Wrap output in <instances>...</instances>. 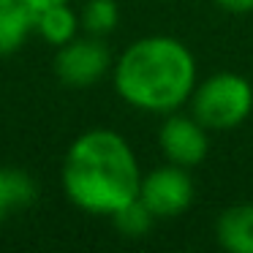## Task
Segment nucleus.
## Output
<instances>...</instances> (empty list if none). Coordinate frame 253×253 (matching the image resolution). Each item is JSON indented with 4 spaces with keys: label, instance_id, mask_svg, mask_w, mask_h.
Masks as SVG:
<instances>
[{
    "label": "nucleus",
    "instance_id": "1",
    "mask_svg": "<svg viewBox=\"0 0 253 253\" xmlns=\"http://www.w3.org/2000/svg\"><path fill=\"white\" fill-rule=\"evenodd\" d=\"M60 180L66 199L77 210L112 218L139 196L142 166L123 133L93 128L79 133L66 150Z\"/></svg>",
    "mask_w": 253,
    "mask_h": 253
},
{
    "label": "nucleus",
    "instance_id": "2",
    "mask_svg": "<svg viewBox=\"0 0 253 253\" xmlns=\"http://www.w3.org/2000/svg\"><path fill=\"white\" fill-rule=\"evenodd\" d=\"M196 82V57L174 36H144L128 44L112 66V84L120 101L147 115L164 117L182 109Z\"/></svg>",
    "mask_w": 253,
    "mask_h": 253
},
{
    "label": "nucleus",
    "instance_id": "3",
    "mask_svg": "<svg viewBox=\"0 0 253 253\" xmlns=\"http://www.w3.org/2000/svg\"><path fill=\"white\" fill-rule=\"evenodd\" d=\"M188 106H191V115L207 131H231L251 117L253 84L242 74L218 71L196 82Z\"/></svg>",
    "mask_w": 253,
    "mask_h": 253
},
{
    "label": "nucleus",
    "instance_id": "4",
    "mask_svg": "<svg viewBox=\"0 0 253 253\" xmlns=\"http://www.w3.org/2000/svg\"><path fill=\"white\" fill-rule=\"evenodd\" d=\"M115 57H112L109 46L98 36H77L74 41L57 46L55 55V74L66 87L84 90L98 84L106 74H112Z\"/></svg>",
    "mask_w": 253,
    "mask_h": 253
},
{
    "label": "nucleus",
    "instance_id": "5",
    "mask_svg": "<svg viewBox=\"0 0 253 253\" xmlns=\"http://www.w3.org/2000/svg\"><path fill=\"white\" fill-rule=\"evenodd\" d=\"M196 188H193L191 169L166 161L164 166H155L147 174H142L139 199L147 204L155 218H180L193 204Z\"/></svg>",
    "mask_w": 253,
    "mask_h": 253
},
{
    "label": "nucleus",
    "instance_id": "6",
    "mask_svg": "<svg viewBox=\"0 0 253 253\" xmlns=\"http://www.w3.org/2000/svg\"><path fill=\"white\" fill-rule=\"evenodd\" d=\"M158 147L169 164L196 169L210 155V131L191 112H169L158 128Z\"/></svg>",
    "mask_w": 253,
    "mask_h": 253
},
{
    "label": "nucleus",
    "instance_id": "7",
    "mask_svg": "<svg viewBox=\"0 0 253 253\" xmlns=\"http://www.w3.org/2000/svg\"><path fill=\"white\" fill-rule=\"evenodd\" d=\"M215 240L229 253H253V202L226 207L215 223Z\"/></svg>",
    "mask_w": 253,
    "mask_h": 253
},
{
    "label": "nucleus",
    "instance_id": "8",
    "mask_svg": "<svg viewBox=\"0 0 253 253\" xmlns=\"http://www.w3.org/2000/svg\"><path fill=\"white\" fill-rule=\"evenodd\" d=\"M36 30V11L22 3H0V57H8L25 46L30 33Z\"/></svg>",
    "mask_w": 253,
    "mask_h": 253
},
{
    "label": "nucleus",
    "instance_id": "9",
    "mask_svg": "<svg viewBox=\"0 0 253 253\" xmlns=\"http://www.w3.org/2000/svg\"><path fill=\"white\" fill-rule=\"evenodd\" d=\"M79 30H82V19L71 8V3H57V6L36 11V33L55 49L74 41Z\"/></svg>",
    "mask_w": 253,
    "mask_h": 253
},
{
    "label": "nucleus",
    "instance_id": "10",
    "mask_svg": "<svg viewBox=\"0 0 253 253\" xmlns=\"http://www.w3.org/2000/svg\"><path fill=\"white\" fill-rule=\"evenodd\" d=\"M36 199H39V185L28 171L0 166V223L8 215L30 207Z\"/></svg>",
    "mask_w": 253,
    "mask_h": 253
},
{
    "label": "nucleus",
    "instance_id": "11",
    "mask_svg": "<svg viewBox=\"0 0 253 253\" xmlns=\"http://www.w3.org/2000/svg\"><path fill=\"white\" fill-rule=\"evenodd\" d=\"M79 19L84 33L104 39L120 25V6L115 0H84V6L79 8Z\"/></svg>",
    "mask_w": 253,
    "mask_h": 253
},
{
    "label": "nucleus",
    "instance_id": "12",
    "mask_svg": "<svg viewBox=\"0 0 253 253\" xmlns=\"http://www.w3.org/2000/svg\"><path fill=\"white\" fill-rule=\"evenodd\" d=\"M109 220L115 223V229L120 231L123 237H128V240H139V237L150 234V229H153V223L158 218H155V215L147 210V204L136 196L133 202H128L123 210H117Z\"/></svg>",
    "mask_w": 253,
    "mask_h": 253
},
{
    "label": "nucleus",
    "instance_id": "13",
    "mask_svg": "<svg viewBox=\"0 0 253 253\" xmlns=\"http://www.w3.org/2000/svg\"><path fill=\"white\" fill-rule=\"evenodd\" d=\"M215 3L229 14H251L253 11V0H215Z\"/></svg>",
    "mask_w": 253,
    "mask_h": 253
},
{
    "label": "nucleus",
    "instance_id": "14",
    "mask_svg": "<svg viewBox=\"0 0 253 253\" xmlns=\"http://www.w3.org/2000/svg\"><path fill=\"white\" fill-rule=\"evenodd\" d=\"M28 3L33 11H41V8H49V6H57V3H71V0H22Z\"/></svg>",
    "mask_w": 253,
    "mask_h": 253
},
{
    "label": "nucleus",
    "instance_id": "15",
    "mask_svg": "<svg viewBox=\"0 0 253 253\" xmlns=\"http://www.w3.org/2000/svg\"><path fill=\"white\" fill-rule=\"evenodd\" d=\"M0 3H11V0H0Z\"/></svg>",
    "mask_w": 253,
    "mask_h": 253
}]
</instances>
